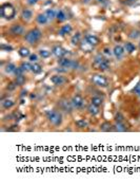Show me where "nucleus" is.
I'll return each mask as SVG.
<instances>
[{"mask_svg": "<svg viewBox=\"0 0 140 185\" xmlns=\"http://www.w3.org/2000/svg\"><path fill=\"white\" fill-rule=\"evenodd\" d=\"M18 53H19V55L21 56V57H23V58H25V57H28V56L31 55L30 50H29L28 48H20V50L18 51Z\"/></svg>", "mask_w": 140, "mask_h": 185, "instance_id": "obj_28", "label": "nucleus"}, {"mask_svg": "<svg viewBox=\"0 0 140 185\" xmlns=\"http://www.w3.org/2000/svg\"><path fill=\"white\" fill-rule=\"evenodd\" d=\"M31 71H32L34 74H39L40 72L42 71V67H41V65H39V63H34L32 65V69H31Z\"/></svg>", "mask_w": 140, "mask_h": 185, "instance_id": "obj_22", "label": "nucleus"}, {"mask_svg": "<svg viewBox=\"0 0 140 185\" xmlns=\"http://www.w3.org/2000/svg\"><path fill=\"white\" fill-rule=\"evenodd\" d=\"M28 94V92L26 91H22V94H21V96H24V95H26Z\"/></svg>", "mask_w": 140, "mask_h": 185, "instance_id": "obj_43", "label": "nucleus"}, {"mask_svg": "<svg viewBox=\"0 0 140 185\" xmlns=\"http://www.w3.org/2000/svg\"><path fill=\"white\" fill-rule=\"evenodd\" d=\"M26 2H28V4H30V5H34L38 2V0H26Z\"/></svg>", "mask_w": 140, "mask_h": 185, "instance_id": "obj_42", "label": "nucleus"}, {"mask_svg": "<svg viewBox=\"0 0 140 185\" xmlns=\"http://www.w3.org/2000/svg\"><path fill=\"white\" fill-rule=\"evenodd\" d=\"M52 53L54 54L57 58H62V57H64L65 54L68 53V51L65 50L64 48H62L61 46H55V47H53Z\"/></svg>", "mask_w": 140, "mask_h": 185, "instance_id": "obj_8", "label": "nucleus"}, {"mask_svg": "<svg viewBox=\"0 0 140 185\" xmlns=\"http://www.w3.org/2000/svg\"><path fill=\"white\" fill-rule=\"evenodd\" d=\"M109 68H110V61H109V59L105 58L104 60L98 66L97 69H99V70H101V71H106Z\"/></svg>", "mask_w": 140, "mask_h": 185, "instance_id": "obj_21", "label": "nucleus"}, {"mask_svg": "<svg viewBox=\"0 0 140 185\" xmlns=\"http://www.w3.org/2000/svg\"><path fill=\"white\" fill-rule=\"evenodd\" d=\"M135 49H136V47H135V45L134 43H132V42H125V45H124V50L128 52V53H133L134 51H135Z\"/></svg>", "mask_w": 140, "mask_h": 185, "instance_id": "obj_27", "label": "nucleus"}, {"mask_svg": "<svg viewBox=\"0 0 140 185\" xmlns=\"http://www.w3.org/2000/svg\"><path fill=\"white\" fill-rule=\"evenodd\" d=\"M114 130L123 132V131H126V130H128V127L125 126L122 122H116V124L114 125Z\"/></svg>", "mask_w": 140, "mask_h": 185, "instance_id": "obj_16", "label": "nucleus"}, {"mask_svg": "<svg viewBox=\"0 0 140 185\" xmlns=\"http://www.w3.org/2000/svg\"><path fill=\"white\" fill-rule=\"evenodd\" d=\"M16 86H17V84H16V83H11L6 89H8L9 91H12V90H14V89L16 88Z\"/></svg>", "mask_w": 140, "mask_h": 185, "instance_id": "obj_39", "label": "nucleus"}, {"mask_svg": "<svg viewBox=\"0 0 140 185\" xmlns=\"http://www.w3.org/2000/svg\"><path fill=\"white\" fill-rule=\"evenodd\" d=\"M36 19H37V22L39 23V24H45V23H48V21H49V18L46 17L45 14H39V15L36 17Z\"/></svg>", "mask_w": 140, "mask_h": 185, "instance_id": "obj_19", "label": "nucleus"}, {"mask_svg": "<svg viewBox=\"0 0 140 185\" xmlns=\"http://www.w3.org/2000/svg\"><path fill=\"white\" fill-rule=\"evenodd\" d=\"M23 73H24V71H23L20 67H18V68L16 69V71H15V73L14 74H15L16 76H20V75H23Z\"/></svg>", "mask_w": 140, "mask_h": 185, "instance_id": "obj_36", "label": "nucleus"}, {"mask_svg": "<svg viewBox=\"0 0 140 185\" xmlns=\"http://www.w3.org/2000/svg\"><path fill=\"white\" fill-rule=\"evenodd\" d=\"M42 37V32L39 30V29H32L31 31H29L28 33L25 34V41L29 42L30 45H34L37 41L40 40V38Z\"/></svg>", "mask_w": 140, "mask_h": 185, "instance_id": "obj_2", "label": "nucleus"}, {"mask_svg": "<svg viewBox=\"0 0 140 185\" xmlns=\"http://www.w3.org/2000/svg\"><path fill=\"white\" fill-rule=\"evenodd\" d=\"M92 81L93 84H95L98 87H101V88L109 87V79L102 74H94L92 76Z\"/></svg>", "mask_w": 140, "mask_h": 185, "instance_id": "obj_5", "label": "nucleus"}, {"mask_svg": "<svg viewBox=\"0 0 140 185\" xmlns=\"http://www.w3.org/2000/svg\"><path fill=\"white\" fill-rule=\"evenodd\" d=\"M71 42H72V45H74V46L80 45V42H81V34H80L79 32H77L75 35H73L72 38H71Z\"/></svg>", "mask_w": 140, "mask_h": 185, "instance_id": "obj_15", "label": "nucleus"}, {"mask_svg": "<svg viewBox=\"0 0 140 185\" xmlns=\"http://www.w3.org/2000/svg\"><path fill=\"white\" fill-rule=\"evenodd\" d=\"M76 125L78 128H85V127H88V122L84 119H78L76 121Z\"/></svg>", "mask_w": 140, "mask_h": 185, "instance_id": "obj_31", "label": "nucleus"}, {"mask_svg": "<svg viewBox=\"0 0 140 185\" xmlns=\"http://www.w3.org/2000/svg\"><path fill=\"white\" fill-rule=\"evenodd\" d=\"M134 92H135L136 95H138V96L140 97V81L135 86V88H134Z\"/></svg>", "mask_w": 140, "mask_h": 185, "instance_id": "obj_35", "label": "nucleus"}, {"mask_svg": "<svg viewBox=\"0 0 140 185\" xmlns=\"http://www.w3.org/2000/svg\"><path fill=\"white\" fill-rule=\"evenodd\" d=\"M16 69H17V67L14 65V63H8L6 65V67H5V72L9 74H12V73H15Z\"/></svg>", "mask_w": 140, "mask_h": 185, "instance_id": "obj_26", "label": "nucleus"}, {"mask_svg": "<svg viewBox=\"0 0 140 185\" xmlns=\"http://www.w3.org/2000/svg\"><path fill=\"white\" fill-rule=\"evenodd\" d=\"M29 57H30V61H31V63H36V61L38 60V56L36 55V54H31Z\"/></svg>", "mask_w": 140, "mask_h": 185, "instance_id": "obj_37", "label": "nucleus"}, {"mask_svg": "<svg viewBox=\"0 0 140 185\" xmlns=\"http://www.w3.org/2000/svg\"><path fill=\"white\" fill-rule=\"evenodd\" d=\"M94 48L93 46H91L90 43H88L86 41H83L82 43H81V49L84 51H86V52H90V51H92V49Z\"/></svg>", "mask_w": 140, "mask_h": 185, "instance_id": "obj_30", "label": "nucleus"}, {"mask_svg": "<svg viewBox=\"0 0 140 185\" xmlns=\"http://www.w3.org/2000/svg\"><path fill=\"white\" fill-rule=\"evenodd\" d=\"M45 15H46V17L49 18V20H53L54 18H56V16H57V13L55 12V10H54V9H48V10H46V12H45Z\"/></svg>", "mask_w": 140, "mask_h": 185, "instance_id": "obj_23", "label": "nucleus"}, {"mask_svg": "<svg viewBox=\"0 0 140 185\" xmlns=\"http://www.w3.org/2000/svg\"><path fill=\"white\" fill-rule=\"evenodd\" d=\"M1 49L5 51H13V47L11 46H6V45H1Z\"/></svg>", "mask_w": 140, "mask_h": 185, "instance_id": "obj_40", "label": "nucleus"}, {"mask_svg": "<svg viewBox=\"0 0 140 185\" xmlns=\"http://www.w3.org/2000/svg\"><path fill=\"white\" fill-rule=\"evenodd\" d=\"M100 129L102 130V131H112V130H114V126H113L111 123L109 122H104L101 124V126H100Z\"/></svg>", "mask_w": 140, "mask_h": 185, "instance_id": "obj_18", "label": "nucleus"}, {"mask_svg": "<svg viewBox=\"0 0 140 185\" xmlns=\"http://www.w3.org/2000/svg\"><path fill=\"white\" fill-rule=\"evenodd\" d=\"M10 33L12 35L15 36H20L24 34V28L21 24H13L10 28Z\"/></svg>", "mask_w": 140, "mask_h": 185, "instance_id": "obj_9", "label": "nucleus"}, {"mask_svg": "<svg viewBox=\"0 0 140 185\" xmlns=\"http://www.w3.org/2000/svg\"><path fill=\"white\" fill-rule=\"evenodd\" d=\"M56 18L58 19L59 22H62V21H64L65 19H66V14H65V12L63 10H59L57 12V16H56Z\"/></svg>", "mask_w": 140, "mask_h": 185, "instance_id": "obj_25", "label": "nucleus"}, {"mask_svg": "<svg viewBox=\"0 0 140 185\" xmlns=\"http://www.w3.org/2000/svg\"><path fill=\"white\" fill-rule=\"evenodd\" d=\"M51 81H52L53 84L55 85V86H61V85H63L66 81V79L63 77L62 75H54L51 77Z\"/></svg>", "mask_w": 140, "mask_h": 185, "instance_id": "obj_12", "label": "nucleus"}, {"mask_svg": "<svg viewBox=\"0 0 140 185\" xmlns=\"http://www.w3.org/2000/svg\"><path fill=\"white\" fill-rule=\"evenodd\" d=\"M20 68L22 69L24 72H28V71H31V69H32V65H31L30 63H21V66H20Z\"/></svg>", "mask_w": 140, "mask_h": 185, "instance_id": "obj_32", "label": "nucleus"}, {"mask_svg": "<svg viewBox=\"0 0 140 185\" xmlns=\"http://www.w3.org/2000/svg\"><path fill=\"white\" fill-rule=\"evenodd\" d=\"M72 31H73L72 25L71 24H64L59 29L58 34H59L60 36H65V35H69V34L72 33Z\"/></svg>", "mask_w": 140, "mask_h": 185, "instance_id": "obj_13", "label": "nucleus"}, {"mask_svg": "<svg viewBox=\"0 0 140 185\" xmlns=\"http://www.w3.org/2000/svg\"><path fill=\"white\" fill-rule=\"evenodd\" d=\"M45 114H46L48 121L52 125H54V126L58 127L62 124L63 119H62V114L60 113V112L55 111V110H50V111H46Z\"/></svg>", "mask_w": 140, "mask_h": 185, "instance_id": "obj_1", "label": "nucleus"}, {"mask_svg": "<svg viewBox=\"0 0 140 185\" xmlns=\"http://www.w3.org/2000/svg\"><path fill=\"white\" fill-rule=\"evenodd\" d=\"M123 115L120 112H118L117 114H116V117H115V119H116V122H123Z\"/></svg>", "mask_w": 140, "mask_h": 185, "instance_id": "obj_34", "label": "nucleus"}, {"mask_svg": "<svg viewBox=\"0 0 140 185\" xmlns=\"http://www.w3.org/2000/svg\"><path fill=\"white\" fill-rule=\"evenodd\" d=\"M15 83L17 84V86H22L25 83V76L20 75V76H16V81Z\"/></svg>", "mask_w": 140, "mask_h": 185, "instance_id": "obj_29", "label": "nucleus"}, {"mask_svg": "<svg viewBox=\"0 0 140 185\" xmlns=\"http://www.w3.org/2000/svg\"><path fill=\"white\" fill-rule=\"evenodd\" d=\"M103 53H104L105 55H111V54H112V52H111V49L110 48H104V49H103Z\"/></svg>", "mask_w": 140, "mask_h": 185, "instance_id": "obj_41", "label": "nucleus"}, {"mask_svg": "<svg viewBox=\"0 0 140 185\" xmlns=\"http://www.w3.org/2000/svg\"><path fill=\"white\" fill-rule=\"evenodd\" d=\"M14 101H12V99H2V107L4 108V109H10V108H12L13 106H14Z\"/></svg>", "mask_w": 140, "mask_h": 185, "instance_id": "obj_20", "label": "nucleus"}, {"mask_svg": "<svg viewBox=\"0 0 140 185\" xmlns=\"http://www.w3.org/2000/svg\"><path fill=\"white\" fill-rule=\"evenodd\" d=\"M39 54H40V56L42 57V58H49L51 56V52L50 51H48V50H41L39 51Z\"/></svg>", "mask_w": 140, "mask_h": 185, "instance_id": "obj_33", "label": "nucleus"}, {"mask_svg": "<svg viewBox=\"0 0 140 185\" xmlns=\"http://www.w3.org/2000/svg\"><path fill=\"white\" fill-rule=\"evenodd\" d=\"M84 40L88 43H90L91 46H93V47L97 46L98 43H99V38H98L96 35H93V34H88V35H85Z\"/></svg>", "mask_w": 140, "mask_h": 185, "instance_id": "obj_11", "label": "nucleus"}, {"mask_svg": "<svg viewBox=\"0 0 140 185\" xmlns=\"http://www.w3.org/2000/svg\"><path fill=\"white\" fill-rule=\"evenodd\" d=\"M21 17H22L23 20L25 21H29L32 19L33 17V13L31 10H29V9H24V10H22V12H21Z\"/></svg>", "mask_w": 140, "mask_h": 185, "instance_id": "obj_14", "label": "nucleus"}, {"mask_svg": "<svg viewBox=\"0 0 140 185\" xmlns=\"http://www.w3.org/2000/svg\"><path fill=\"white\" fill-rule=\"evenodd\" d=\"M0 14H1V16H2L3 18L10 20V19L15 17V14H16L15 8H14L11 3H4V4H2L1 8H0Z\"/></svg>", "mask_w": 140, "mask_h": 185, "instance_id": "obj_3", "label": "nucleus"}, {"mask_svg": "<svg viewBox=\"0 0 140 185\" xmlns=\"http://www.w3.org/2000/svg\"><path fill=\"white\" fill-rule=\"evenodd\" d=\"M71 101H72L74 108H76V109H82L84 107V99H83V97L80 94H75L72 97Z\"/></svg>", "mask_w": 140, "mask_h": 185, "instance_id": "obj_6", "label": "nucleus"}, {"mask_svg": "<svg viewBox=\"0 0 140 185\" xmlns=\"http://www.w3.org/2000/svg\"><path fill=\"white\" fill-rule=\"evenodd\" d=\"M103 103V99H101L100 96H93L91 99V104L95 105V106H101Z\"/></svg>", "mask_w": 140, "mask_h": 185, "instance_id": "obj_24", "label": "nucleus"}, {"mask_svg": "<svg viewBox=\"0 0 140 185\" xmlns=\"http://www.w3.org/2000/svg\"><path fill=\"white\" fill-rule=\"evenodd\" d=\"M139 35H140V32H139V31H133V32H131L130 37H132V38H137Z\"/></svg>", "mask_w": 140, "mask_h": 185, "instance_id": "obj_38", "label": "nucleus"}, {"mask_svg": "<svg viewBox=\"0 0 140 185\" xmlns=\"http://www.w3.org/2000/svg\"><path fill=\"white\" fill-rule=\"evenodd\" d=\"M58 63H59V66L61 68H64V69H73V70H76L78 69L79 67V63L76 60H73V59L70 58H66V57H62V58H60L58 60Z\"/></svg>", "mask_w": 140, "mask_h": 185, "instance_id": "obj_4", "label": "nucleus"}, {"mask_svg": "<svg viewBox=\"0 0 140 185\" xmlns=\"http://www.w3.org/2000/svg\"><path fill=\"white\" fill-rule=\"evenodd\" d=\"M88 111H89V113H90L91 115L95 117V115H97V114L99 113V107L91 104L90 106L88 107Z\"/></svg>", "mask_w": 140, "mask_h": 185, "instance_id": "obj_17", "label": "nucleus"}, {"mask_svg": "<svg viewBox=\"0 0 140 185\" xmlns=\"http://www.w3.org/2000/svg\"><path fill=\"white\" fill-rule=\"evenodd\" d=\"M125 53V50H124V47L120 46V45H117L115 46V48L113 49V54L115 55V57L117 59H121L123 57Z\"/></svg>", "mask_w": 140, "mask_h": 185, "instance_id": "obj_10", "label": "nucleus"}, {"mask_svg": "<svg viewBox=\"0 0 140 185\" xmlns=\"http://www.w3.org/2000/svg\"><path fill=\"white\" fill-rule=\"evenodd\" d=\"M58 106H59L60 109L63 110V111L66 112V113H71V112L73 111V108H74L72 101H66V99H61V101H59Z\"/></svg>", "mask_w": 140, "mask_h": 185, "instance_id": "obj_7", "label": "nucleus"}]
</instances>
